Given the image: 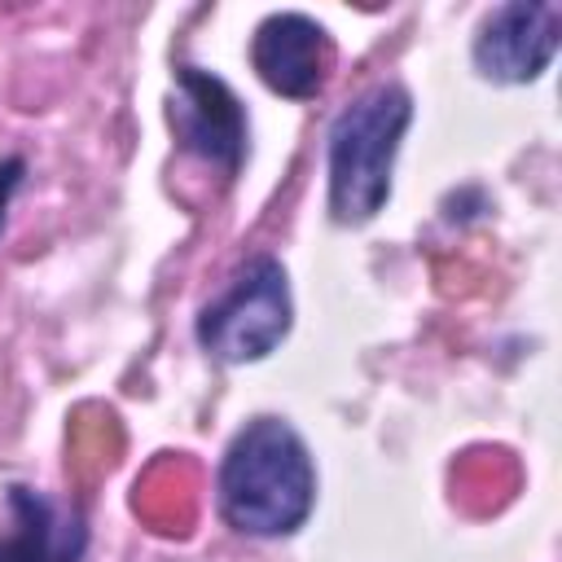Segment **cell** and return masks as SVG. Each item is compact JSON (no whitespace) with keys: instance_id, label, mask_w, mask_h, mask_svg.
<instances>
[{"instance_id":"obj_1","label":"cell","mask_w":562,"mask_h":562,"mask_svg":"<svg viewBox=\"0 0 562 562\" xmlns=\"http://www.w3.org/2000/svg\"><path fill=\"white\" fill-rule=\"evenodd\" d=\"M215 501L237 536H294L316 505V465L303 435L285 417H250L220 457Z\"/></svg>"},{"instance_id":"obj_2","label":"cell","mask_w":562,"mask_h":562,"mask_svg":"<svg viewBox=\"0 0 562 562\" xmlns=\"http://www.w3.org/2000/svg\"><path fill=\"white\" fill-rule=\"evenodd\" d=\"M413 123V92L395 79L373 83L356 101H347L329 123L325 171H329V220L342 228H360L378 220L391 202V176Z\"/></svg>"},{"instance_id":"obj_3","label":"cell","mask_w":562,"mask_h":562,"mask_svg":"<svg viewBox=\"0 0 562 562\" xmlns=\"http://www.w3.org/2000/svg\"><path fill=\"white\" fill-rule=\"evenodd\" d=\"M290 325H294L290 277L281 259L255 255L233 272L228 290L198 312L193 338L220 364H255L285 342Z\"/></svg>"},{"instance_id":"obj_4","label":"cell","mask_w":562,"mask_h":562,"mask_svg":"<svg viewBox=\"0 0 562 562\" xmlns=\"http://www.w3.org/2000/svg\"><path fill=\"white\" fill-rule=\"evenodd\" d=\"M167 123H171L176 145L198 154L202 162H211L224 180H233L241 171V162L250 154V119H246V105L237 101V92L220 75L180 61Z\"/></svg>"},{"instance_id":"obj_5","label":"cell","mask_w":562,"mask_h":562,"mask_svg":"<svg viewBox=\"0 0 562 562\" xmlns=\"http://www.w3.org/2000/svg\"><path fill=\"white\" fill-rule=\"evenodd\" d=\"M562 44V9L553 0H509L479 22L474 70L487 83H536Z\"/></svg>"},{"instance_id":"obj_6","label":"cell","mask_w":562,"mask_h":562,"mask_svg":"<svg viewBox=\"0 0 562 562\" xmlns=\"http://www.w3.org/2000/svg\"><path fill=\"white\" fill-rule=\"evenodd\" d=\"M255 75L285 101H312L334 70V40L307 13H268L250 35Z\"/></svg>"},{"instance_id":"obj_7","label":"cell","mask_w":562,"mask_h":562,"mask_svg":"<svg viewBox=\"0 0 562 562\" xmlns=\"http://www.w3.org/2000/svg\"><path fill=\"white\" fill-rule=\"evenodd\" d=\"M88 518L61 509L35 487H9V527L0 531V562H83Z\"/></svg>"},{"instance_id":"obj_8","label":"cell","mask_w":562,"mask_h":562,"mask_svg":"<svg viewBox=\"0 0 562 562\" xmlns=\"http://www.w3.org/2000/svg\"><path fill=\"white\" fill-rule=\"evenodd\" d=\"M22 171H26V158H0V233H4V220H9V202L22 184Z\"/></svg>"}]
</instances>
